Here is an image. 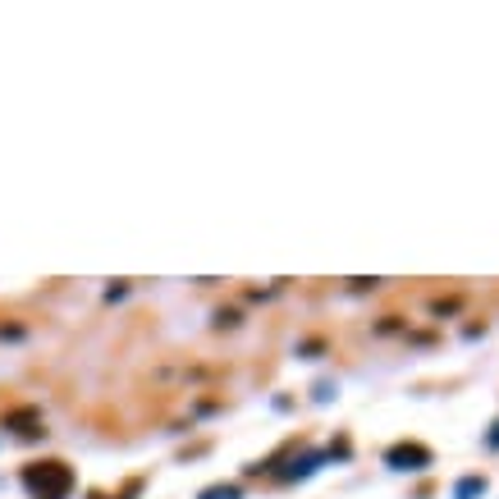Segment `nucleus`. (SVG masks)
<instances>
[{"label": "nucleus", "instance_id": "obj_1", "mask_svg": "<svg viewBox=\"0 0 499 499\" xmlns=\"http://www.w3.org/2000/svg\"><path fill=\"white\" fill-rule=\"evenodd\" d=\"M23 490H28L33 499H69L73 472L65 463H28L23 467Z\"/></svg>", "mask_w": 499, "mask_h": 499}, {"label": "nucleus", "instance_id": "obj_2", "mask_svg": "<svg viewBox=\"0 0 499 499\" xmlns=\"http://www.w3.org/2000/svg\"><path fill=\"white\" fill-rule=\"evenodd\" d=\"M385 463L394 467V472H422V467H431V449L426 444H394V449L385 454Z\"/></svg>", "mask_w": 499, "mask_h": 499}, {"label": "nucleus", "instance_id": "obj_3", "mask_svg": "<svg viewBox=\"0 0 499 499\" xmlns=\"http://www.w3.org/2000/svg\"><path fill=\"white\" fill-rule=\"evenodd\" d=\"M317 467H321V454H303V458H294L288 467H280V477H284V481H303V477H311Z\"/></svg>", "mask_w": 499, "mask_h": 499}, {"label": "nucleus", "instance_id": "obj_4", "mask_svg": "<svg viewBox=\"0 0 499 499\" xmlns=\"http://www.w3.org/2000/svg\"><path fill=\"white\" fill-rule=\"evenodd\" d=\"M486 495V477H463L454 486V499H481Z\"/></svg>", "mask_w": 499, "mask_h": 499}, {"label": "nucleus", "instance_id": "obj_5", "mask_svg": "<svg viewBox=\"0 0 499 499\" xmlns=\"http://www.w3.org/2000/svg\"><path fill=\"white\" fill-rule=\"evenodd\" d=\"M197 499H243V490L239 486H206Z\"/></svg>", "mask_w": 499, "mask_h": 499}, {"label": "nucleus", "instance_id": "obj_6", "mask_svg": "<svg viewBox=\"0 0 499 499\" xmlns=\"http://www.w3.org/2000/svg\"><path fill=\"white\" fill-rule=\"evenodd\" d=\"M486 440H490V449H499V422L490 426V435H486Z\"/></svg>", "mask_w": 499, "mask_h": 499}]
</instances>
